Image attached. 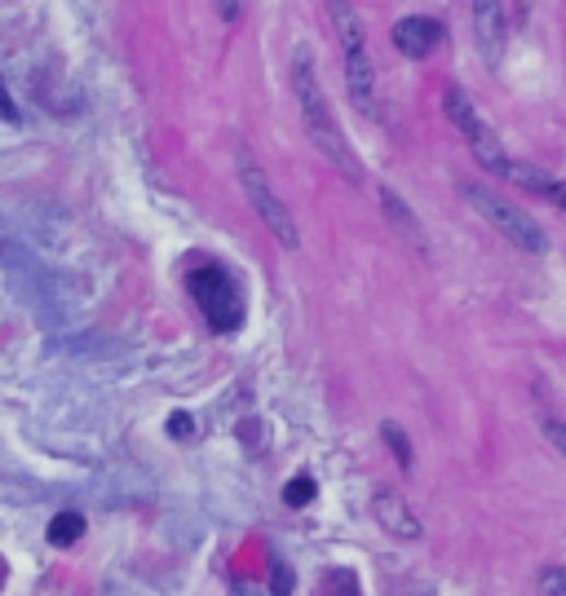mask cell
Returning a JSON list of instances; mask_svg holds the SVG:
<instances>
[{"mask_svg": "<svg viewBox=\"0 0 566 596\" xmlns=\"http://www.w3.org/2000/svg\"><path fill=\"white\" fill-rule=\"evenodd\" d=\"M292 93H297V106H301V119H305V133H310V142L323 151V160L336 164L350 182H363L359 160H355V151H350L342 125H336V115H332V106H327V97H323V89H319L310 49H297V54H292Z\"/></svg>", "mask_w": 566, "mask_h": 596, "instance_id": "6da1fadb", "label": "cell"}, {"mask_svg": "<svg viewBox=\"0 0 566 596\" xmlns=\"http://www.w3.org/2000/svg\"><path fill=\"white\" fill-rule=\"evenodd\" d=\"M323 5H327L336 45H342L350 102H355L363 115H377V62H372V40H368V32H363V19L355 14L350 0H323Z\"/></svg>", "mask_w": 566, "mask_h": 596, "instance_id": "7a4b0ae2", "label": "cell"}, {"mask_svg": "<svg viewBox=\"0 0 566 596\" xmlns=\"http://www.w3.org/2000/svg\"><path fill=\"white\" fill-rule=\"evenodd\" d=\"M461 195L470 199V208L478 212V217H487V225L492 230H500L513 248H522V253H531V257H544L548 253V234L535 225V217H527L522 208H513L509 199H500L496 190H487V186H474V182H465L461 186Z\"/></svg>", "mask_w": 566, "mask_h": 596, "instance_id": "3957f363", "label": "cell"}, {"mask_svg": "<svg viewBox=\"0 0 566 596\" xmlns=\"http://www.w3.org/2000/svg\"><path fill=\"white\" fill-rule=\"evenodd\" d=\"M190 296H195V305H199V314H204V323L212 331H221V336L240 331V323H244V292H240L231 270H221V266L195 270L190 274Z\"/></svg>", "mask_w": 566, "mask_h": 596, "instance_id": "277c9868", "label": "cell"}, {"mask_svg": "<svg viewBox=\"0 0 566 596\" xmlns=\"http://www.w3.org/2000/svg\"><path fill=\"white\" fill-rule=\"evenodd\" d=\"M442 110H447V119H451V125H457V129L465 133V142H470L474 160H478L487 173L505 177V168H509V155H505V147H500L496 129H492L487 119L478 115V106L465 97V89H457V84H451V89L442 93Z\"/></svg>", "mask_w": 566, "mask_h": 596, "instance_id": "5b68a950", "label": "cell"}, {"mask_svg": "<svg viewBox=\"0 0 566 596\" xmlns=\"http://www.w3.org/2000/svg\"><path fill=\"white\" fill-rule=\"evenodd\" d=\"M240 186H244V195H249L253 212L266 221V230L279 238V244H284V248H301V230H297V221H292L288 203L275 195L270 177L257 168V160L249 155V147H240Z\"/></svg>", "mask_w": 566, "mask_h": 596, "instance_id": "8992f818", "label": "cell"}, {"mask_svg": "<svg viewBox=\"0 0 566 596\" xmlns=\"http://www.w3.org/2000/svg\"><path fill=\"white\" fill-rule=\"evenodd\" d=\"M505 36H509V23H505L500 0H474V40H478V54L487 58V67H500Z\"/></svg>", "mask_w": 566, "mask_h": 596, "instance_id": "52a82bcc", "label": "cell"}, {"mask_svg": "<svg viewBox=\"0 0 566 596\" xmlns=\"http://www.w3.org/2000/svg\"><path fill=\"white\" fill-rule=\"evenodd\" d=\"M394 49L403 58H429L438 45H442V23L438 19H425V14H407L394 23Z\"/></svg>", "mask_w": 566, "mask_h": 596, "instance_id": "ba28073f", "label": "cell"}, {"mask_svg": "<svg viewBox=\"0 0 566 596\" xmlns=\"http://www.w3.org/2000/svg\"><path fill=\"white\" fill-rule=\"evenodd\" d=\"M372 517L381 522V530L385 535H394V539H420V522H416V513L407 509V500L403 495H394V491H377V500H372Z\"/></svg>", "mask_w": 566, "mask_h": 596, "instance_id": "9c48e42d", "label": "cell"}, {"mask_svg": "<svg viewBox=\"0 0 566 596\" xmlns=\"http://www.w3.org/2000/svg\"><path fill=\"white\" fill-rule=\"evenodd\" d=\"M377 195H381V208H385L390 225H394V230H398L403 238H412V248H416V253H429V238H425V230H420L416 212H412V208H407V203H403V199H398V195H394L390 186H381Z\"/></svg>", "mask_w": 566, "mask_h": 596, "instance_id": "30bf717a", "label": "cell"}, {"mask_svg": "<svg viewBox=\"0 0 566 596\" xmlns=\"http://www.w3.org/2000/svg\"><path fill=\"white\" fill-rule=\"evenodd\" d=\"M505 182H518L522 190H531V195H540V199H553L557 208H566V186H562L557 177H548V173L531 168V164H518V160H509V168H505Z\"/></svg>", "mask_w": 566, "mask_h": 596, "instance_id": "8fae6325", "label": "cell"}, {"mask_svg": "<svg viewBox=\"0 0 566 596\" xmlns=\"http://www.w3.org/2000/svg\"><path fill=\"white\" fill-rule=\"evenodd\" d=\"M80 535H84V517H80V513H71V509H67V513H58V517L49 522V544H54V548H71Z\"/></svg>", "mask_w": 566, "mask_h": 596, "instance_id": "7c38bea8", "label": "cell"}, {"mask_svg": "<svg viewBox=\"0 0 566 596\" xmlns=\"http://www.w3.org/2000/svg\"><path fill=\"white\" fill-rule=\"evenodd\" d=\"M381 437H385V446L394 451V459H398L403 468H412V442H407V433H403L394 420H385V424H381Z\"/></svg>", "mask_w": 566, "mask_h": 596, "instance_id": "4fadbf2b", "label": "cell"}, {"mask_svg": "<svg viewBox=\"0 0 566 596\" xmlns=\"http://www.w3.org/2000/svg\"><path fill=\"white\" fill-rule=\"evenodd\" d=\"M310 500H314V482H310V477H292L288 491H284V504L288 509H305Z\"/></svg>", "mask_w": 566, "mask_h": 596, "instance_id": "5bb4252c", "label": "cell"}, {"mask_svg": "<svg viewBox=\"0 0 566 596\" xmlns=\"http://www.w3.org/2000/svg\"><path fill=\"white\" fill-rule=\"evenodd\" d=\"M270 596H292V570L284 561L270 565Z\"/></svg>", "mask_w": 566, "mask_h": 596, "instance_id": "9a60e30c", "label": "cell"}, {"mask_svg": "<svg viewBox=\"0 0 566 596\" xmlns=\"http://www.w3.org/2000/svg\"><path fill=\"white\" fill-rule=\"evenodd\" d=\"M540 429H544V437L553 442V451H557L562 459H566V420H544Z\"/></svg>", "mask_w": 566, "mask_h": 596, "instance_id": "2e32d148", "label": "cell"}, {"mask_svg": "<svg viewBox=\"0 0 566 596\" xmlns=\"http://www.w3.org/2000/svg\"><path fill=\"white\" fill-rule=\"evenodd\" d=\"M540 587H544L548 596H566V570H544V574H540Z\"/></svg>", "mask_w": 566, "mask_h": 596, "instance_id": "e0dca14e", "label": "cell"}, {"mask_svg": "<svg viewBox=\"0 0 566 596\" xmlns=\"http://www.w3.org/2000/svg\"><path fill=\"white\" fill-rule=\"evenodd\" d=\"M0 119H5V125H19V106H14L10 89H5V80H0Z\"/></svg>", "mask_w": 566, "mask_h": 596, "instance_id": "ac0fdd59", "label": "cell"}, {"mask_svg": "<svg viewBox=\"0 0 566 596\" xmlns=\"http://www.w3.org/2000/svg\"><path fill=\"white\" fill-rule=\"evenodd\" d=\"M169 433H173V437H190V433H195V429H190V416L177 411V416L169 420Z\"/></svg>", "mask_w": 566, "mask_h": 596, "instance_id": "d6986e66", "label": "cell"}, {"mask_svg": "<svg viewBox=\"0 0 566 596\" xmlns=\"http://www.w3.org/2000/svg\"><path fill=\"white\" fill-rule=\"evenodd\" d=\"M217 14L221 19H235L240 14V0H217Z\"/></svg>", "mask_w": 566, "mask_h": 596, "instance_id": "ffe728a7", "label": "cell"}]
</instances>
